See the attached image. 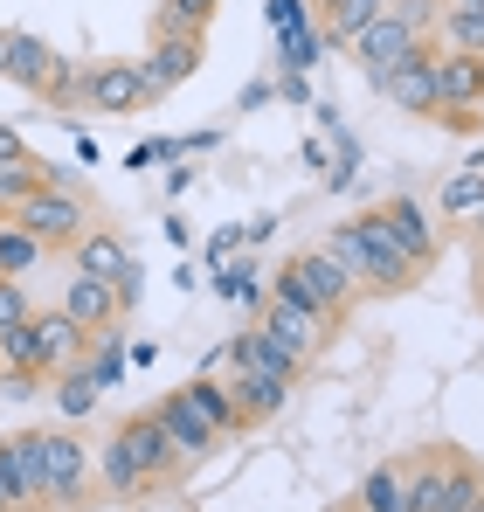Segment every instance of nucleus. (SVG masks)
<instances>
[{
	"label": "nucleus",
	"mask_w": 484,
	"mask_h": 512,
	"mask_svg": "<svg viewBox=\"0 0 484 512\" xmlns=\"http://www.w3.org/2000/svg\"><path fill=\"white\" fill-rule=\"evenodd\" d=\"M187 402L208 416V429H215L222 443L249 429V416H242V402H236V388H229V381H215V374H194V381H187Z\"/></svg>",
	"instance_id": "aec40b11"
},
{
	"label": "nucleus",
	"mask_w": 484,
	"mask_h": 512,
	"mask_svg": "<svg viewBox=\"0 0 484 512\" xmlns=\"http://www.w3.org/2000/svg\"><path fill=\"white\" fill-rule=\"evenodd\" d=\"M118 436H125V450H132V457L146 464V478H153L160 492H166V485H180V471H187V457L173 450V436L160 429V416H153V409H139V416H125V423H118Z\"/></svg>",
	"instance_id": "ddd939ff"
},
{
	"label": "nucleus",
	"mask_w": 484,
	"mask_h": 512,
	"mask_svg": "<svg viewBox=\"0 0 484 512\" xmlns=\"http://www.w3.org/2000/svg\"><path fill=\"white\" fill-rule=\"evenodd\" d=\"M263 104H270V84H263V77H256V84L242 90V111H263Z\"/></svg>",
	"instance_id": "a18cd8bd"
},
{
	"label": "nucleus",
	"mask_w": 484,
	"mask_h": 512,
	"mask_svg": "<svg viewBox=\"0 0 484 512\" xmlns=\"http://www.w3.org/2000/svg\"><path fill=\"white\" fill-rule=\"evenodd\" d=\"M464 512H484V499H478V506H464Z\"/></svg>",
	"instance_id": "603ef678"
},
{
	"label": "nucleus",
	"mask_w": 484,
	"mask_h": 512,
	"mask_svg": "<svg viewBox=\"0 0 484 512\" xmlns=\"http://www.w3.org/2000/svg\"><path fill=\"white\" fill-rule=\"evenodd\" d=\"M360 512H402V464H374L367 478H360Z\"/></svg>",
	"instance_id": "c756f323"
},
{
	"label": "nucleus",
	"mask_w": 484,
	"mask_h": 512,
	"mask_svg": "<svg viewBox=\"0 0 484 512\" xmlns=\"http://www.w3.org/2000/svg\"><path fill=\"white\" fill-rule=\"evenodd\" d=\"M0 471H7V492L21 512H42L49 499V471H42V429H14L0 436Z\"/></svg>",
	"instance_id": "9d476101"
},
{
	"label": "nucleus",
	"mask_w": 484,
	"mask_h": 512,
	"mask_svg": "<svg viewBox=\"0 0 484 512\" xmlns=\"http://www.w3.org/2000/svg\"><path fill=\"white\" fill-rule=\"evenodd\" d=\"M0 222H7V208H0Z\"/></svg>",
	"instance_id": "5fc2aeb1"
},
{
	"label": "nucleus",
	"mask_w": 484,
	"mask_h": 512,
	"mask_svg": "<svg viewBox=\"0 0 484 512\" xmlns=\"http://www.w3.org/2000/svg\"><path fill=\"white\" fill-rule=\"evenodd\" d=\"M63 312L77 319L83 333H111V326H125V312H118L111 284H104V277H83V270L63 284Z\"/></svg>",
	"instance_id": "f3484780"
},
{
	"label": "nucleus",
	"mask_w": 484,
	"mask_h": 512,
	"mask_svg": "<svg viewBox=\"0 0 484 512\" xmlns=\"http://www.w3.org/2000/svg\"><path fill=\"white\" fill-rule=\"evenodd\" d=\"M215 284H222V298H236V305H249V312H263V298H270L256 263H222V277H215Z\"/></svg>",
	"instance_id": "473e14b6"
},
{
	"label": "nucleus",
	"mask_w": 484,
	"mask_h": 512,
	"mask_svg": "<svg viewBox=\"0 0 484 512\" xmlns=\"http://www.w3.org/2000/svg\"><path fill=\"white\" fill-rule=\"evenodd\" d=\"M166 160H187V153H180V139H139V146L125 153V167H132V173H146V167H166Z\"/></svg>",
	"instance_id": "4c0bfd02"
},
{
	"label": "nucleus",
	"mask_w": 484,
	"mask_h": 512,
	"mask_svg": "<svg viewBox=\"0 0 484 512\" xmlns=\"http://www.w3.org/2000/svg\"><path fill=\"white\" fill-rule=\"evenodd\" d=\"M153 416H160V429L173 436V450H180L187 464H194V457H208V450L222 443V436L208 429V416H201V409L187 402V388H173V395H160V402H153Z\"/></svg>",
	"instance_id": "dca6fc26"
},
{
	"label": "nucleus",
	"mask_w": 484,
	"mask_h": 512,
	"mask_svg": "<svg viewBox=\"0 0 484 512\" xmlns=\"http://www.w3.org/2000/svg\"><path fill=\"white\" fill-rule=\"evenodd\" d=\"M270 298H284V305H305V312H319L325 326H339L346 312H353V298H360V284L332 263V256L312 243V250L284 256V270H277V284H270Z\"/></svg>",
	"instance_id": "f03ea898"
},
{
	"label": "nucleus",
	"mask_w": 484,
	"mask_h": 512,
	"mask_svg": "<svg viewBox=\"0 0 484 512\" xmlns=\"http://www.w3.org/2000/svg\"><path fill=\"white\" fill-rule=\"evenodd\" d=\"M139 291H146V270H139V263H125V270L111 277V298H118V312H125V319L139 312Z\"/></svg>",
	"instance_id": "ea45409f"
},
{
	"label": "nucleus",
	"mask_w": 484,
	"mask_h": 512,
	"mask_svg": "<svg viewBox=\"0 0 484 512\" xmlns=\"http://www.w3.org/2000/svg\"><path fill=\"white\" fill-rule=\"evenodd\" d=\"M7 222H14V229H28L42 250H70L83 229H97V208L83 201L77 180H42L28 201H14V208H7Z\"/></svg>",
	"instance_id": "7ed1b4c3"
},
{
	"label": "nucleus",
	"mask_w": 484,
	"mask_h": 512,
	"mask_svg": "<svg viewBox=\"0 0 484 512\" xmlns=\"http://www.w3.org/2000/svg\"><path fill=\"white\" fill-rule=\"evenodd\" d=\"M229 367H263V374H277V381H291V388H298V374H305V360H298V353H284L277 340H263L256 326L229 340Z\"/></svg>",
	"instance_id": "4be33fe9"
},
{
	"label": "nucleus",
	"mask_w": 484,
	"mask_h": 512,
	"mask_svg": "<svg viewBox=\"0 0 484 512\" xmlns=\"http://www.w3.org/2000/svg\"><path fill=\"white\" fill-rule=\"evenodd\" d=\"M0 56H7V28H0Z\"/></svg>",
	"instance_id": "3c124183"
},
{
	"label": "nucleus",
	"mask_w": 484,
	"mask_h": 512,
	"mask_svg": "<svg viewBox=\"0 0 484 512\" xmlns=\"http://www.w3.org/2000/svg\"><path fill=\"white\" fill-rule=\"evenodd\" d=\"M277 90H284L291 104H312V84H305V70H291V77H284V84H277Z\"/></svg>",
	"instance_id": "37998d69"
},
{
	"label": "nucleus",
	"mask_w": 484,
	"mask_h": 512,
	"mask_svg": "<svg viewBox=\"0 0 484 512\" xmlns=\"http://www.w3.org/2000/svg\"><path fill=\"white\" fill-rule=\"evenodd\" d=\"M443 7H484V0H443Z\"/></svg>",
	"instance_id": "09e8293b"
},
{
	"label": "nucleus",
	"mask_w": 484,
	"mask_h": 512,
	"mask_svg": "<svg viewBox=\"0 0 484 512\" xmlns=\"http://www.w3.org/2000/svg\"><path fill=\"white\" fill-rule=\"evenodd\" d=\"M42 180H49V167H42L35 153H28V160H14V167H0V208H14V201H28V194H35Z\"/></svg>",
	"instance_id": "72a5a7b5"
},
{
	"label": "nucleus",
	"mask_w": 484,
	"mask_h": 512,
	"mask_svg": "<svg viewBox=\"0 0 484 512\" xmlns=\"http://www.w3.org/2000/svg\"><path fill=\"white\" fill-rule=\"evenodd\" d=\"M478 298H484V256H478Z\"/></svg>",
	"instance_id": "8fccbe9b"
},
{
	"label": "nucleus",
	"mask_w": 484,
	"mask_h": 512,
	"mask_svg": "<svg viewBox=\"0 0 484 512\" xmlns=\"http://www.w3.org/2000/svg\"><path fill=\"white\" fill-rule=\"evenodd\" d=\"M0 512H21V506H14V492H7V471H0Z\"/></svg>",
	"instance_id": "49530a36"
},
{
	"label": "nucleus",
	"mask_w": 484,
	"mask_h": 512,
	"mask_svg": "<svg viewBox=\"0 0 484 512\" xmlns=\"http://www.w3.org/2000/svg\"><path fill=\"white\" fill-rule=\"evenodd\" d=\"M49 381H56V409H63V416H70V423H83V416H90V409H97V395H104V388H97V381H90V367H63V374H49Z\"/></svg>",
	"instance_id": "bb28decb"
},
{
	"label": "nucleus",
	"mask_w": 484,
	"mask_h": 512,
	"mask_svg": "<svg viewBox=\"0 0 484 512\" xmlns=\"http://www.w3.org/2000/svg\"><path fill=\"white\" fill-rule=\"evenodd\" d=\"M395 14H402L422 42H429V35H436V21H443V0H395Z\"/></svg>",
	"instance_id": "58836bf2"
},
{
	"label": "nucleus",
	"mask_w": 484,
	"mask_h": 512,
	"mask_svg": "<svg viewBox=\"0 0 484 512\" xmlns=\"http://www.w3.org/2000/svg\"><path fill=\"white\" fill-rule=\"evenodd\" d=\"M319 250L332 256V263H339V270H346L360 291H374V298L415 291V284L429 277V270H422V263H415V256H408L395 236H388V222H381L374 208H367V215H353V222H332Z\"/></svg>",
	"instance_id": "f257e3e1"
},
{
	"label": "nucleus",
	"mask_w": 484,
	"mask_h": 512,
	"mask_svg": "<svg viewBox=\"0 0 484 512\" xmlns=\"http://www.w3.org/2000/svg\"><path fill=\"white\" fill-rule=\"evenodd\" d=\"M0 374H35V381H49V360H42L35 326H7V333H0Z\"/></svg>",
	"instance_id": "a878e982"
},
{
	"label": "nucleus",
	"mask_w": 484,
	"mask_h": 512,
	"mask_svg": "<svg viewBox=\"0 0 484 512\" xmlns=\"http://www.w3.org/2000/svg\"><path fill=\"white\" fill-rule=\"evenodd\" d=\"M374 215L388 222V236H395V243H402V250L422 263V270H429V263L443 256V236H436V222L422 215V201H415V194H395V201H381Z\"/></svg>",
	"instance_id": "2eb2a0df"
},
{
	"label": "nucleus",
	"mask_w": 484,
	"mask_h": 512,
	"mask_svg": "<svg viewBox=\"0 0 484 512\" xmlns=\"http://www.w3.org/2000/svg\"><path fill=\"white\" fill-rule=\"evenodd\" d=\"M215 7H222V0H160V7H153V35H166V28H180V35H208Z\"/></svg>",
	"instance_id": "cd10ccee"
},
{
	"label": "nucleus",
	"mask_w": 484,
	"mask_h": 512,
	"mask_svg": "<svg viewBox=\"0 0 484 512\" xmlns=\"http://www.w3.org/2000/svg\"><path fill=\"white\" fill-rule=\"evenodd\" d=\"M319 49H325V35L312 28V21L284 28V63H291V70H312V63H319Z\"/></svg>",
	"instance_id": "e433bc0d"
},
{
	"label": "nucleus",
	"mask_w": 484,
	"mask_h": 512,
	"mask_svg": "<svg viewBox=\"0 0 484 512\" xmlns=\"http://www.w3.org/2000/svg\"><path fill=\"white\" fill-rule=\"evenodd\" d=\"M471 243H484V215H478V222H471Z\"/></svg>",
	"instance_id": "de8ad7c7"
},
{
	"label": "nucleus",
	"mask_w": 484,
	"mask_h": 512,
	"mask_svg": "<svg viewBox=\"0 0 484 512\" xmlns=\"http://www.w3.org/2000/svg\"><path fill=\"white\" fill-rule=\"evenodd\" d=\"M70 263H77L83 277H104V284H111V277L132 263V250H125V236H118V229H104V222H97V229H83L77 243H70Z\"/></svg>",
	"instance_id": "412c9836"
},
{
	"label": "nucleus",
	"mask_w": 484,
	"mask_h": 512,
	"mask_svg": "<svg viewBox=\"0 0 484 512\" xmlns=\"http://www.w3.org/2000/svg\"><path fill=\"white\" fill-rule=\"evenodd\" d=\"M339 49L353 56V70H360V77H367V90H374L381 77H388V70H395V63H402V56H415V49H422V35L408 28L395 7H388V14L360 21V28H353V35H346Z\"/></svg>",
	"instance_id": "423d86ee"
},
{
	"label": "nucleus",
	"mask_w": 484,
	"mask_h": 512,
	"mask_svg": "<svg viewBox=\"0 0 484 512\" xmlns=\"http://www.w3.org/2000/svg\"><path fill=\"white\" fill-rule=\"evenodd\" d=\"M42 243L28 236V229H14V222H0V277H35V263H42Z\"/></svg>",
	"instance_id": "7c9ffc66"
},
{
	"label": "nucleus",
	"mask_w": 484,
	"mask_h": 512,
	"mask_svg": "<svg viewBox=\"0 0 484 512\" xmlns=\"http://www.w3.org/2000/svg\"><path fill=\"white\" fill-rule=\"evenodd\" d=\"M436 208H443V222H478L484 215V167H457L443 187H436Z\"/></svg>",
	"instance_id": "b1692460"
},
{
	"label": "nucleus",
	"mask_w": 484,
	"mask_h": 512,
	"mask_svg": "<svg viewBox=\"0 0 484 512\" xmlns=\"http://www.w3.org/2000/svg\"><path fill=\"white\" fill-rule=\"evenodd\" d=\"M484 499V471L464 457V450H450V471H443V512H464Z\"/></svg>",
	"instance_id": "c85d7f7f"
},
{
	"label": "nucleus",
	"mask_w": 484,
	"mask_h": 512,
	"mask_svg": "<svg viewBox=\"0 0 484 512\" xmlns=\"http://www.w3.org/2000/svg\"><path fill=\"white\" fill-rule=\"evenodd\" d=\"M42 471H49V499L42 512H83L97 478H90V443L77 429H42Z\"/></svg>",
	"instance_id": "20e7f679"
},
{
	"label": "nucleus",
	"mask_w": 484,
	"mask_h": 512,
	"mask_svg": "<svg viewBox=\"0 0 484 512\" xmlns=\"http://www.w3.org/2000/svg\"><path fill=\"white\" fill-rule=\"evenodd\" d=\"M443 471H450V450H422L402 464V512H443Z\"/></svg>",
	"instance_id": "a211bd4d"
},
{
	"label": "nucleus",
	"mask_w": 484,
	"mask_h": 512,
	"mask_svg": "<svg viewBox=\"0 0 484 512\" xmlns=\"http://www.w3.org/2000/svg\"><path fill=\"white\" fill-rule=\"evenodd\" d=\"M208 63V35H180V28H166V35H153V49H146V90H153V104H160L173 84H187L194 70Z\"/></svg>",
	"instance_id": "9b49d317"
},
{
	"label": "nucleus",
	"mask_w": 484,
	"mask_h": 512,
	"mask_svg": "<svg viewBox=\"0 0 484 512\" xmlns=\"http://www.w3.org/2000/svg\"><path fill=\"white\" fill-rule=\"evenodd\" d=\"M339 512H360V506H339Z\"/></svg>",
	"instance_id": "864d4df0"
},
{
	"label": "nucleus",
	"mask_w": 484,
	"mask_h": 512,
	"mask_svg": "<svg viewBox=\"0 0 484 512\" xmlns=\"http://www.w3.org/2000/svg\"><path fill=\"white\" fill-rule=\"evenodd\" d=\"M83 367H90L97 388H118V374H125V340H118V326L90 340V360H83Z\"/></svg>",
	"instance_id": "2f4dec72"
},
{
	"label": "nucleus",
	"mask_w": 484,
	"mask_h": 512,
	"mask_svg": "<svg viewBox=\"0 0 484 512\" xmlns=\"http://www.w3.org/2000/svg\"><path fill=\"white\" fill-rule=\"evenodd\" d=\"M28 153H35V146H28V139H21L14 125H0V167H14V160H28Z\"/></svg>",
	"instance_id": "a19ab883"
},
{
	"label": "nucleus",
	"mask_w": 484,
	"mask_h": 512,
	"mask_svg": "<svg viewBox=\"0 0 484 512\" xmlns=\"http://www.w3.org/2000/svg\"><path fill=\"white\" fill-rule=\"evenodd\" d=\"M256 333H263V340H277L284 353H298L305 367H312V353L332 340V326H325L319 312H305V305H284V298H263V312H256Z\"/></svg>",
	"instance_id": "f8f14e48"
},
{
	"label": "nucleus",
	"mask_w": 484,
	"mask_h": 512,
	"mask_svg": "<svg viewBox=\"0 0 484 512\" xmlns=\"http://www.w3.org/2000/svg\"><path fill=\"white\" fill-rule=\"evenodd\" d=\"M28 319H35L28 277H0V333H7V326H28Z\"/></svg>",
	"instance_id": "c9c22d12"
},
{
	"label": "nucleus",
	"mask_w": 484,
	"mask_h": 512,
	"mask_svg": "<svg viewBox=\"0 0 484 512\" xmlns=\"http://www.w3.org/2000/svg\"><path fill=\"white\" fill-rule=\"evenodd\" d=\"M229 388H236V402H242L249 423H270V416L291 402V381H277V374H263V367H236Z\"/></svg>",
	"instance_id": "5701e85b"
},
{
	"label": "nucleus",
	"mask_w": 484,
	"mask_h": 512,
	"mask_svg": "<svg viewBox=\"0 0 484 512\" xmlns=\"http://www.w3.org/2000/svg\"><path fill=\"white\" fill-rule=\"evenodd\" d=\"M436 49H464V56H484V7H443V21H436V35H429Z\"/></svg>",
	"instance_id": "393cba45"
},
{
	"label": "nucleus",
	"mask_w": 484,
	"mask_h": 512,
	"mask_svg": "<svg viewBox=\"0 0 484 512\" xmlns=\"http://www.w3.org/2000/svg\"><path fill=\"white\" fill-rule=\"evenodd\" d=\"M436 125L443 132H478L484 125V56H464V49H436Z\"/></svg>",
	"instance_id": "39448f33"
},
{
	"label": "nucleus",
	"mask_w": 484,
	"mask_h": 512,
	"mask_svg": "<svg viewBox=\"0 0 484 512\" xmlns=\"http://www.w3.org/2000/svg\"><path fill=\"white\" fill-rule=\"evenodd\" d=\"M381 97L395 104V111H408V118H429L436 125V111H443V97H436V42H422L415 56H402L388 77H381Z\"/></svg>",
	"instance_id": "6e6552de"
},
{
	"label": "nucleus",
	"mask_w": 484,
	"mask_h": 512,
	"mask_svg": "<svg viewBox=\"0 0 484 512\" xmlns=\"http://www.w3.org/2000/svg\"><path fill=\"white\" fill-rule=\"evenodd\" d=\"M35 388H42V381H35V374H0V395H7V402H28V395H35Z\"/></svg>",
	"instance_id": "79ce46f5"
},
{
	"label": "nucleus",
	"mask_w": 484,
	"mask_h": 512,
	"mask_svg": "<svg viewBox=\"0 0 484 512\" xmlns=\"http://www.w3.org/2000/svg\"><path fill=\"white\" fill-rule=\"evenodd\" d=\"M153 104V90H146V70L139 63H97V70H83V111H97V118H132V111H146Z\"/></svg>",
	"instance_id": "0eeeda50"
},
{
	"label": "nucleus",
	"mask_w": 484,
	"mask_h": 512,
	"mask_svg": "<svg viewBox=\"0 0 484 512\" xmlns=\"http://www.w3.org/2000/svg\"><path fill=\"white\" fill-rule=\"evenodd\" d=\"M42 97H49L56 111H77V104H83V70L70 63V56H56V63H49V84H42Z\"/></svg>",
	"instance_id": "f704fd0d"
},
{
	"label": "nucleus",
	"mask_w": 484,
	"mask_h": 512,
	"mask_svg": "<svg viewBox=\"0 0 484 512\" xmlns=\"http://www.w3.org/2000/svg\"><path fill=\"white\" fill-rule=\"evenodd\" d=\"M125 360H132V367H153V360H160V346H153V340H132V346H125Z\"/></svg>",
	"instance_id": "c03bdc74"
},
{
	"label": "nucleus",
	"mask_w": 484,
	"mask_h": 512,
	"mask_svg": "<svg viewBox=\"0 0 484 512\" xmlns=\"http://www.w3.org/2000/svg\"><path fill=\"white\" fill-rule=\"evenodd\" d=\"M49 63H56V49L42 42V35H21V28H7V56H0V77L21 90H35L42 97V84H49Z\"/></svg>",
	"instance_id": "6ab92c4d"
},
{
	"label": "nucleus",
	"mask_w": 484,
	"mask_h": 512,
	"mask_svg": "<svg viewBox=\"0 0 484 512\" xmlns=\"http://www.w3.org/2000/svg\"><path fill=\"white\" fill-rule=\"evenodd\" d=\"M35 340H42V360H49V374H63V367H77V360H90V340L97 333H83L77 319L63 312V305H35Z\"/></svg>",
	"instance_id": "4468645a"
},
{
	"label": "nucleus",
	"mask_w": 484,
	"mask_h": 512,
	"mask_svg": "<svg viewBox=\"0 0 484 512\" xmlns=\"http://www.w3.org/2000/svg\"><path fill=\"white\" fill-rule=\"evenodd\" d=\"M90 478H97V492H104L111 506H139V499H153V492H160V485L146 478V464L125 450V436H118V429L97 443V457H90Z\"/></svg>",
	"instance_id": "1a4fd4ad"
}]
</instances>
